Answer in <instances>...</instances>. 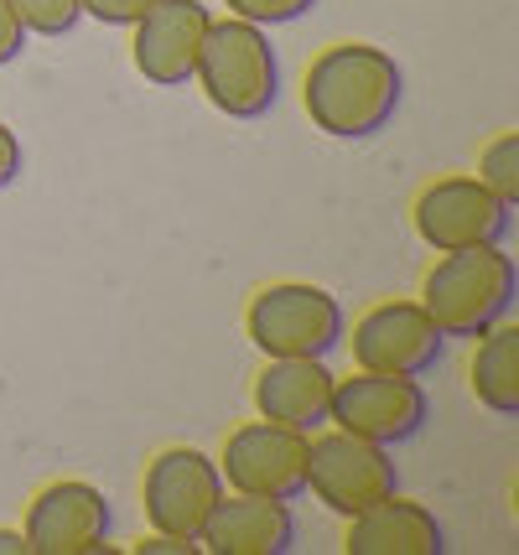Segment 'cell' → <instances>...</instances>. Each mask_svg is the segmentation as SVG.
<instances>
[{"label":"cell","mask_w":519,"mask_h":555,"mask_svg":"<svg viewBox=\"0 0 519 555\" xmlns=\"http://www.w3.org/2000/svg\"><path fill=\"white\" fill-rule=\"evenodd\" d=\"M78 5H83V16H94L104 26H135L156 0H78Z\"/></svg>","instance_id":"20"},{"label":"cell","mask_w":519,"mask_h":555,"mask_svg":"<svg viewBox=\"0 0 519 555\" xmlns=\"http://www.w3.org/2000/svg\"><path fill=\"white\" fill-rule=\"evenodd\" d=\"M333 374L322 359H265V369L255 374V411L265 421H281L291 431L312 436L327 426L333 411Z\"/></svg>","instance_id":"14"},{"label":"cell","mask_w":519,"mask_h":555,"mask_svg":"<svg viewBox=\"0 0 519 555\" xmlns=\"http://www.w3.org/2000/svg\"><path fill=\"white\" fill-rule=\"evenodd\" d=\"M411 218H416L420 244H431L437 255L504 244L509 229H515V208L489 193L478 177H442V182L420 188Z\"/></svg>","instance_id":"8"},{"label":"cell","mask_w":519,"mask_h":555,"mask_svg":"<svg viewBox=\"0 0 519 555\" xmlns=\"http://www.w3.org/2000/svg\"><path fill=\"white\" fill-rule=\"evenodd\" d=\"M472 395L478 405L494 415H519V327L504 317L494 322L483 338H478V353H472Z\"/></svg>","instance_id":"16"},{"label":"cell","mask_w":519,"mask_h":555,"mask_svg":"<svg viewBox=\"0 0 519 555\" xmlns=\"http://www.w3.org/2000/svg\"><path fill=\"white\" fill-rule=\"evenodd\" d=\"M16 16H22L26 37H68L83 22V5L78 0H11Z\"/></svg>","instance_id":"18"},{"label":"cell","mask_w":519,"mask_h":555,"mask_svg":"<svg viewBox=\"0 0 519 555\" xmlns=\"http://www.w3.org/2000/svg\"><path fill=\"white\" fill-rule=\"evenodd\" d=\"M193 78L208 94V104L229 120H260L281 99V63H275L265 26L239 22V16L208 22Z\"/></svg>","instance_id":"3"},{"label":"cell","mask_w":519,"mask_h":555,"mask_svg":"<svg viewBox=\"0 0 519 555\" xmlns=\"http://www.w3.org/2000/svg\"><path fill=\"white\" fill-rule=\"evenodd\" d=\"M519 266L504 244L452 249L420 281V307L442 327V338H483L494 322L515 312Z\"/></svg>","instance_id":"2"},{"label":"cell","mask_w":519,"mask_h":555,"mask_svg":"<svg viewBox=\"0 0 519 555\" xmlns=\"http://www.w3.org/2000/svg\"><path fill=\"white\" fill-rule=\"evenodd\" d=\"M0 555H26V534L22 530H0Z\"/></svg>","instance_id":"24"},{"label":"cell","mask_w":519,"mask_h":555,"mask_svg":"<svg viewBox=\"0 0 519 555\" xmlns=\"http://www.w3.org/2000/svg\"><path fill=\"white\" fill-rule=\"evenodd\" d=\"M198 545L213 555H286L297 545V519L281 499H255V493H229L223 488Z\"/></svg>","instance_id":"13"},{"label":"cell","mask_w":519,"mask_h":555,"mask_svg":"<svg viewBox=\"0 0 519 555\" xmlns=\"http://www.w3.org/2000/svg\"><path fill=\"white\" fill-rule=\"evenodd\" d=\"M198 551H203L198 540H177V534H156V530L135 545V555H198Z\"/></svg>","instance_id":"23"},{"label":"cell","mask_w":519,"mask_h":555,"mask_svg":"<svg viewBox=\"0 0 519 555\" xmlns=\"http://www.w3.org/2000/svg\"><path fill=\"white\" fill-rule=\"evenodd\" d=\"M478 182L509 208H519V130H498L494 141L478 151Z\"/></svg>","instance_id":"17"},{"label":"cell","mask_w":519,"mask_h":555,"mask_svg":"<svg viewBox=\"0 0 519 555\" xmlns=\"http://www.w3.org/2000/svg\"><path fill=\"white\" fill-rule=\"evenodd\" d=\"M245 333L265 359H327L348 333L338 296L307 281H275L255 291L245 312Z\"/></svg>","instance_id":"4"},{"label":"cell","mask_w":519,"mask_h":555,"mask_svg":"<svg viewBox=\"0 0 519 555\" xmlns=\"http://www.w3.org/2000/svg\"><path fill=\"white\" fill-rule=\"evenodd\" d=\"M442 327L420 301H379L353 322V363L374 374H426L442 363Z\"/></svg>","instance_id":"11"},{"label":"cell","mask_w":519,"mask_h":555,"mask_svg":"<svg viewBox=\"0 0 519 555\" xmlns=\"http://www.w3.org/2000/svg\"><path fill=\"white\" fill-rule=\"evenodd\" d=\"M26 167V151H22V135L11 130V125L0 120V188H11Z\"/></svg>","instance_id":"22"},{"label":"cell","mask_w":519,"mask_h":555,"mask_svg":"<svg viewBox=\"0 0 519 555\" xmlns=\"http://www.w3.org/2000/svg\"><path fill=\"white\" fill-rule=\"evenodd\" d=\"M327 421L338 431H353L364 441H379V447H400L411 436L426 431L431 421V395L416 374H374V369H359L353 379H338L333 385V411Z\"/></svg>","instance_id":"6"},{"label":"cell","mask_w":519,"mask_h":555,"mask_svg":"<svg viewBox=\"0 0 519 555\" xmlns=\"http://www.w3.org/2000/svg\"><path fill=\"white\" fill-rule=\"evenodd\" d=\"M307 493L322 508L353 519L359 508L400 493V467L390 447L364 441L353 431H312L307 436Z\"/></svg>","instance_id":"5"},{"label":"cell","mask_w":519,"mask_h":555,"mask_svg":"<svg viewBox=\"0 0 519 555\" xmlns=\"http://www.w3.org/2000/svg\"><path fill=\"white\" fill-rule=\"evenodd\" d=\"M343 551L348 555H442L446 534L426 504L390 493V499L359 508V514L348 519Z\"/></svg>","instance_id":"15"},{"label":"cell","mask_w":519,"mask_h":555,"mask_svg":"<svg viewBox=\"0 0 519 555\" xmlns=\"http://www.w3.org/2000/svg\"><path fill=\"white\" fill-rule=\"evenodd\" d=\"M22 534L31 555H100L109 545V499L83 478L48 483L26 504Z\"/></svg>","instance_id":"10"},{"label":"cell","mask_w":519,"mask_h":555,"mask_svg":"<svg viewBox=\"0 0 519 555\" xmlns=\"http://www.w3.org/2000/svg\"><path fill=\"white\" fill-rule=\"evenodd\" d=\"M22 48H26L22 16H16V5H11V0H0V68H5V63H16Z\"/></svg>","instance_id":"21"},{"label":"cell","mask_w":519,"mask_h":555,"mask_svg":"<svg viewBox=\"0 0 519 555\" xmlns=\"http://www.w3.org/2000/svg\"><path fill=\"white\" fill-rule=\"evenodd\" d=\"M229 16L239 22H255V26H286V22H301L317 0H223Z\"/></svg>","instance_id":"19"},{"label":"cell","mask_w":519,"mask_h":555,"mask_svg":"<svg viewBox=\"0 0 519 555\" xmlns=\"http://www.w3.org/2000/svg\"><path fill=\"white\" fill-rule=\"evenodd\" d=\"M219 473L223 488H234V493L291 504V499L307 493V436L260 415V421H249L239 431H229Z\"/></svg>","instance_id":"9"},{"label":"cell","mask_w":519,"mask_h":555,"mask_svg":"<svg viewBox=\"0 0 519 555\" xmlns=\"http://www.w3.org/2000/svg\"><path fill=\"white\" fill-rule=\"evenodd\" d=\"M208 22H213V11H208L203 0H156L146 16L135 22V42H130L135 73H141L146 83H156V89L193 83Z\"/></svg>","instance_id":"12"},{"label":"cell","mask_w":519,"mask_h":555,"mask_svg":"<svg viewBox=\"0 0 519 555\" xmlns=\"http://www.w3.org/2000/svg\"><path fill=\"white\" fill-rule=\"evenodd\" d=\"M219 499H223V473L219 462L198 452V447H167V452H156L146 462L141 504H146V525L156 534L198 540Z\"/></svg>","instance_id":"7"},{"label":"cell","mask_w":519,"mask_h":555,"mask_svg":"<svg viewBox=\"0 0 519 555\" xmlns=\"http://www.w3.org/2000/svg\"><path fill=\"white\" fill-rule=\"evenodd\" d=\"M400 99H405V73L385 48L374 42H338L322 48L307 68L301 104L312 130L333 141H369L395 120Z\"/></svg>","instance_id":"1"}]
</instances>
